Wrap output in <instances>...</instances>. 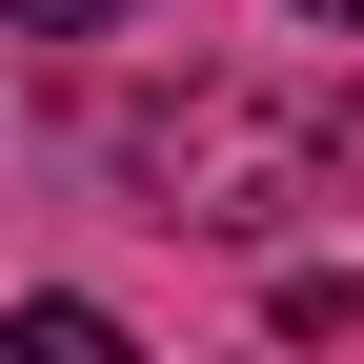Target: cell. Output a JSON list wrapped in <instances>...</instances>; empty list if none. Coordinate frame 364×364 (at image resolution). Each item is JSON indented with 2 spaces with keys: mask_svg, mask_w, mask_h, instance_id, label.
Instances as JSON below:
<instances>
[{
  "mask_svg": "<svg viewBox=\"0 0 364 364\" xmlns=\"http://www.w3.org/2000/svg\"><path fill=\"white\" fill-rule=\"evenodd\" d=\"M122 182H142L162 223H263L304 182V122H263V102H142L122 122Z\"/></svg>",
  "mask_w": 364,
  "mask_h": 364,
  "instance_id": "obj_1",
  "label": "cell"
},
{
  "mask_svg": "<svg viewBox=\"0 0 364 364\" xmlns=\"http://www.w3.org/2000/svg\"><path fill=\"white\" fill-rule=\"evenodd\" d=\"M21 344H41V364H102L122 324H102V304H0V364H21Z\"/></svg>",
  "mask_w": 364,
  "mask_h": 364,
  "instance_id": "obj_2",
  "label": "cell"
},
{
  "mask_svg": "<svg viewBox=\"0 0 364 364\" xmlns=\"http://www.w3.org/2000/svg\"><path fill=\"white\" fill-rule=\"evenodd\" d=\"M102 21H142V0H0V41H102Z\"/></svg>",
  "mask_w": 364,
  "mask_h": 364,
  "instance_id": "obj_3",
  "label": "cell"
},
{
  "mask_svg": "<svg viewBox=\"0 0 364 364\" xmlns=\"http://www.w3.org/2000/svg\"><path fill=\"white\" fill-rule=\"evenodd\" d=\"M304 21H364V0H304Z\"/></svg>",
  "mask_w": 364,
  "mask_h": 364,
  "instance_id": "obj_4",
  "label": "cell"
}]
</instances>
